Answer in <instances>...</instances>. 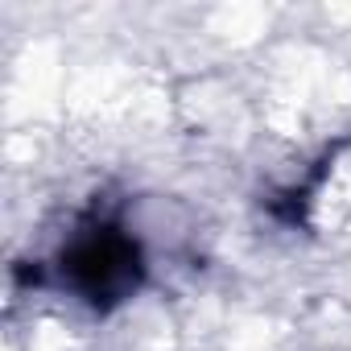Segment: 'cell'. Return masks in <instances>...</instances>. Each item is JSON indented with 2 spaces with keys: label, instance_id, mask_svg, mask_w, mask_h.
Instances as JSON below:
<instances>
[{
  "label": "cell",
  "instance_id": "6da1fadb",
  "mask_svg": "<svg viewBox=\"0 0 351 351\" xmlns=\"http://www.w3.org/2000/svg\"><path fill=\"white\" fill-rule=\"evenodd\" d=\"M54 285L87 306L91 314H112L132 302L149 277L145 240L116 211H91L75 223V232L58 244L50 261Z\"/></svg>",
  "mask_w": 351,
  "mask_h": 351
}]
</instances>
